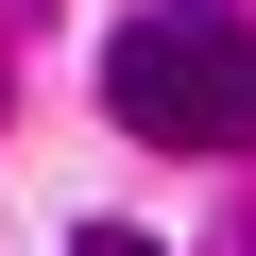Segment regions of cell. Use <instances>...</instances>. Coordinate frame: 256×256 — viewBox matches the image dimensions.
I'll return each mask as SVG.
<instances>
[{"label":"cell","instance_id":"obj_2","mask_svg":"<svg viewBox=\"0 0 256 256\" xmlns=\"http://www.w3.org/2000/svg\"><path fill=\"white\" fill-rule=\"evenodd\" d=\"M68 256H154V239H137V222H86V239H68Z\"/></svg>","mask_w":256,"mask_h":256},{"label":"cell","instance_id":"obj_1","mask_svg":"<svg viewBox=\"0 0 256 256\" xmlns=\"http://www.w3.org/2000/svg\"><path fill=\"white\" fill-rule=\"evenodd\" d=\"M102 102L154 154H256V0H137L102 52Z\"/></svg>","mask_w":256,"mask_h":256}]
</instances>
